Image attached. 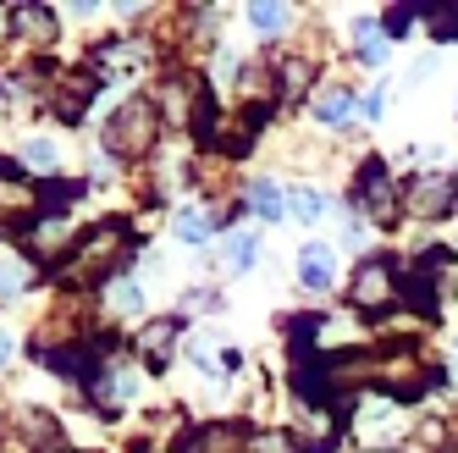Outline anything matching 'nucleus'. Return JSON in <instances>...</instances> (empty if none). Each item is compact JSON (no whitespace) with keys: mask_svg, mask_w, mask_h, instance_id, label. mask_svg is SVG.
Wrapping results in <instances>:
<instances>
[{"mask_svg":"<svg viewBox=\"0 0 458 453\" xmlns=\"http://www.w3.org/2000/svg\"><path fill=\"white\" fill-rule=\"evenodd\" d=\"M106 78H89V73H67V78H55L50 83V111L61 116V122H78L83 111H89V100H94V89H100Z\"/></svg>","mask_w":458,"mask_h":453,"instance_id":"39448f33","label":"nucleus"},{"mask_svg":"<svg viewBox=\"0 0 458 453\" xmlns=\"http://www.w3.org/2000/svg\"><path fill=\"white\" fill-rule=\"evenodd\" d=\"M453 200H458V188H453V177H442V172H425V177H414V183L403 188V210H414V216H447Z\"/></svg>","mask_w":458,"mask_h":453,"instance_id":"20e7f679","label":"nucleus"},{"mask_svg":"<svg viewBox=\"0 0 458 453\" xmlns=\"http://www.w3.org/2000/svg\"><path fill=\"white\" fill-rule=\"evenodd\" d=\"M177 453H243V432L238 426H199L177 442Z\"/></svg>","mask_w":458,"mask_h":453,"instance_id":"6e6552de","label":"nucleus"},{"mask_svg":"<svg viewBox=\"0 0 458 453\" xmlns=\"http://www.w3.org/2000/svg\"><path fill=\"white\" fill-rule=\"evenodd\" d=\"M392 299H398V271H392L386 261H365L353 277V310H365V315H381Z\"/></svg>","mask_w":458,"mask_h":453,"instance_id":"7ed1b4c3","label":"nucleus"},{"mask_svg":"<svg viewBox=\"0 0 458 453\" xmlns=\"http://www.w3.org/2000/svg\"><path fill=\"white\" fill-rule=\"evenodd\" d=\"M293 216H299V221H320L326 216V200H320L315 188H293Z\"/></svg>","mask_w":458,"mask_h":453,"instance_id":"a211bd4d","label":"nucleus"},{"mask_svg":"<svg viewBox=\"0 0 458 453\" xmlns=\"http://www.w3.org/2000/svg\"><path fill=\"white\" fill-rule=\"evenodd\" d=\"M139 299H144V294H139L133 282H122V287H116V310H139Z\"/></svg>","mask_w":458,"mask_h":453,"instance_id":"4be33fe9","label":"nucleus"},{"mask_svg":"<svg viewBox=\"0 0 458 453\" xmlns=\"http://www.w3.org/2000/svg\"><path fill=\"white\" fill-rule=\"evenodd\" d=\"M22 160L34 172H55V144H45V139H34V144H22Z\"/></svg>","mask_w":458,"mask_h":453,"instance_id":"6ab92c4d","label":"nucleus"},{"mask_svg":"<svg viewBox=\"0 0 458 453\" xmlns=\"http://www.w3.org/2000/svg\"><path fill=\"white\" fill-rule=\"evenodd\" d=\"M453 381H458V354H453Z\"/></svg>","mask_w":458,"mask_h":453,"instance_id":"5701e85b","label":"nucleus"},{"mask_svg":"<svg viewBox=\"0 0 458 453\" xmlns=\"http://www.w3.org/2000/svg\"><path fill=\"white\" fill-rule=\"evenodd\" d=\"M193 360L226 376V371H238V348H221V338H199V343H193Z\"/></svg>","mask_w":458,"mask_h":453,"instance_id":"2eb2a0df","label":"nucleus"},{"mask_svg":"<svg viewBox=\"0 0 458 453\" xmlns=\"http://www.w3.org/2000/svg\"><path fill=\"white\" fill-rule=\"evenodd\" d=\"M249 22L259 28V34H276V28L287 22V6H271V0H259V6H249Z\"/></svg>","mask_w":458,"mask_h":453,"instance_id":"f3484780","label":"nucleus"},{"mask_svg":"<svg viewBox=\"0 0 458 453\" xmlns=\"http://www.w3.org/2000/svg\"><path fill=\"white\" fill-rule=\"evenodd\" d=\"M359 56H365V61H370V67H376V61L386 56V45L376 39V28H359Z\"/></svg>","mask_w":458,"mask_h":453,"instance_id":"aec40b11","label":"nucleus"},{"mask_svg":"<svg viewBox=\"0 0 458 453\" xmlns=\"http://www.w3.org/2000/svg\"><path fill=\"white\" fill-rule=\"evenodd\" d=\"M249 205L266 216V221H276L282 210H293V193H282L271 177H254V183H249Z\"/></svg>","mask_w":458,"mask_h":453,"instance_id":"9b49d317","label":"nucleus"},{"mask_svg":"<svg viewBox=\"0 0 458 453\" xmlns=\"http://www.w3.org/2000/svg\"><path fill=\"white\" fill-rule=\"evenodd\" d=\"M0 200H6V221H28V216H39V188L6 172V188H0Z\"/></svg>","mask_w":458,"mask_h":453,"instance_id":"1a4fd4ad","label":"nucleus"},{"mask_svg":"<svg viewBox=\"0 0 458 453\" xmlns=\"http://www.w3.org/2000/svg\"><path fill=\"white\" fill-rule=\"evenodd\" d=\"M149 144H155V106L149 100H127L106 122V150H116V155H144Z\"/></svg>","mask_w":458,"mask_h":453,"instance_id":"f03ea898","label":"nucleus"},{"mask_svg":"<svg viewBox=\"0 0 458 453\" xmlns=\"http://www.w3.org/2000/svg\"><path fill=\"white\" fill-rule=\"evenodd\" d=\"M304 78H310V73H304V61H287V67H282V89H287V94H299Z\"/></svg>","mask_w":458,"mask_h":453,"instance_id":"412c9836","label":"nucleus"},{"mask_svg":"<svg viewBox=\"0 0 458 453\" xmlns=\"http://www.w3.org/2000/svg\"><path fill=\"white\" fill-rule=\"evenodd\" d=\"M172 343H177V321H149V327H144V354H149V365H166Z\"/></svg>","mask_w":458,"mask_h":453,"instance_id":"4468645a","label":"nucleus"},{"mask_svg":"<svg viewBox=\"0 0 458 453\" xmlns=\"http://www.w3.org/2000/svg\"><path fill=\"white\" fill-rule=\"evenodd\" d=\"M254 254H259V238H254V233H226V244H221V266L233 271V277H243V271L254 266Z\"/></svg>","mask_w":458,"mask_h":453,"instance_id":"f8f14e48","label":"nucleus"},{"mask_svg":"<svg viewBox=\"0 0 458 453\" xmlns=\"http://www.w3.org/2000/svg\"><path fill=\"white\" fill-rule=\"evenodd\" d=\"M172 233H177L182 244H205V238H210V216H205L199 205H188V210L172 216Z\"/></svg>","mask_w":458,"mask_h":453,"instance_id":"dca6fc26","label":"nucleus"},{"mask_svg":"<svg viewBox=\"0 0 458 453\" xmlns=\"http://www.w3.org/2000/svg\"><path fill=\"white\" fill-rule=\"evenodd\" d=\"M6 28H12V34H22V39H50L55 34V17L45 6H12L6 12Z\"/></svg>","mask_w":458,"mask_h":453,"instance_id":"9d476101","label":"nucleus"},{"mask_svg":"<svg viewBox=\"0 0 458 453\" xmlns=\"http://www.w3.org/2000/svg\"><path fill=\"white\" fill-rule=\"evenodd\" d=\"M315 116H320L326 127H348V116H353V94H348V89H326V94H315Z\"/></svg>","mask_w":458,"mask_h":453,"instance_id":"ddd939ff","label":"nucleus"},{"mask_svg":"<svg viewBox=\"0 0 458 453\" xmlns=\"http://www.w3.org/2000/svg\"><path fill=\"white\" fill-rule=\"evenodd\" d=\"M127 249H133L127 226H116V221H111V226H100V233H89V238L72 249V261L61 266L55 277L67 282V287H94L100 277H111V271H116V261H122Z\"/></svg>","mask_w":458,"mask_h":453,"instance_id":"f257e3e1","label":"nucleus"},{"mask_svg":"<svg viewBox=\"0 0 458 453\" xmlns=\"http://www.w3.org/2000/svg\"><path fill=\"white\" fill-rule=\"evenodd\" d=\"M299 277H304L310 294H326V287L337 282V249H332V244H310V249L299 254Z\"/></svg>","mask_w":458,"mask_h":453,"instance_id":"423d86ee","label":"nucleus"},{"mask_svg":"<svg viewBox=\"0 0 458 453\" xmlns=\"http://www.w3.org/2000/svg\"><path fill=\"white\" fill-rule=\"evenodd\" d=\"M359 205H370V216L376 221H392V216H398V193H392V183H386V172L381 167H370L365 177H359Z\"/></svg>","mask_w":458,"mask_h":453,"instance_id":"0eeeda50","label":"nucleus"}]
</instances>
